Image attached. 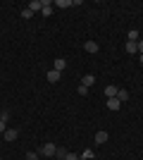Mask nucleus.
<instances>
[{"label": "nucleus", "mask_w": 143, "mask_h": 160, "mask_svg": "<svg viewBox=\"0 0 143 160\" xmlns=\"http://www.w3.org/2000/svg\"><path fill=\"white\" fill-rule=\"evenodd\" d=\"M55 153H57V146L50 143V141H45L41 146V151H38V155H43V158H55Z\"/></svg>", "instance_id": "obj_1"}, {"label": "nucleus", "mask_w": 143, "mask_h": 160, "mask_svg": "<svg viewBox=\"0 0 143 160\" xmlns=\"http://www.w3.org/2000/svg\"><path fill=\"white\" fill-rule=\"evenodd\" d=\"M53 69H55V72H64V69H67V60H64V58H57V60H55L53 62Z\"/></svg>", "instance_id": "obj_2"}, {"label": "nucleus", "mask_w": 143, "mask_h": 160, "mask_svg": "<svg viewBox=\"0 0 143 160\" xmlns=\"http://www.w3.org/2000/svg\"><path fill=\"white\" fill-rule=\"evenodd\" d=\"M98 43H95V41H86V43H83V50H86V53H98Z\"/></svg>", "instance_id": "obj_3"}, {"label": "nucleus", "mask_w": 143, "mask_h": 160, "mask_svg": "<svg viewBox=\"0 0 143 160\" xmlns=\"http://www.w3.org/2000/svg\"><path fill=\"white\" fill-rule=\"evenodd\" d=\"M41 14H43V17H50V14H53V2H50V0H43V10H41Z\"/></svg>", "instance_id": "obj_4"}, {"label": "nucleus", "mask_w": 143, "mask_h": 160, "mask_svg": "<svg viewBox=\"0 0 143 160\" xmlns=\"http://www.w3.org/2000/svg\"><path fill=\"white\" fill-rule=\"evenodd\" d=\"M45 77H48V81H50V84H57V81L62 79V74H60V72H55V69H50Z\"/></svg>", "instance_id": "obj_5"}, {"label": "nucleus", "mask_w": 143, "mask_h": 160, "mask_svg": "<svg viewBox=\"0 0 143 160\" xmlns=\"http://www.w3.org/2000/svg\"><path fill=\"white\" fill-rule=\"evenodd\" d=\"M117 91H119V88H117L115 84H107V86H105V96H107V98H115Z\"/></svg>", "instance_id": "obj_6"}, {"label": "nucleus", "mask_w": 143, "mask_h": 160, "mask_svg": "<svg viewBox=\"0 0 143 160\" xmlns=\"http://www.w3.org/2000/svg\"><path fill=\"white\" fill-rule=\"evenodd\" d=\"M2 136H5V141H14L17 136H19V132H17V129H5Z\"/></svg>", "instance_id": "obj_7"}, {"label": "nucleus", "mask_w": 143, "mask_h": 160, "mask_svg": "<svg viewBox=\"0 0 143 160\" xmlns=\"http://www.w3.org/2000/svg\"><path fill=\"white\" fill-rule=\"evenodd\" d=\"M107 108H110V110H119V108H122L119 98H117V96H115V98H107Z\"/></svg>", "instance_id": "obj_8"}, {"label": "nucleus", "mask_w": 143, "mask_h": 160, "mask_svg": "<svg viewBox=\"0 0 143 160\" xmlns=\"http://www.w3.org/2000/svg\"><path fill=\"white\" fill-rule=\"evenodd\" d=\"M107 139H110L107 132H98V134H95V143H100V146H102V143H107Z\"/></svg>", "instance_id": "obj_9"}, {"label": "nucleus", "mask_w": 143, "mask_h": 160, "mask_svg": "<svg viewBox=\"0 0 143 160\" xmlns=\"http://www.w3.org/2000/svg\"><path fill=\"white\" fill-rule=\"evenodd\" d=\"M81 84H83V86H86V88H88V86H93V84H95V77H93V74H83Z\"/></svg>", "instance_id": "obj_10"}, {"label": "nucleus", "mask_w": 143, "mask_h": 160, "mask_svg": "<svg viewBox=\"0 0 143 160\" xmlns=\"http://www.w3.org/2000/svg\"><path fill=\"white\" fill-rule=\"evenodd\" d=\"M126 53H129V55H136L138 53V46L134 43V41H126Z\"/></svg>", "instance_id": "obj_11"}, {"label": "nucleus", "mask_w": 143, "mask_h": 160, "mask_svg": "<svg viewBox=\"0 0 143 160\" xmlns=\"http://www.w3.org/2000/svg\"><path fill=\"white\" fill-rule=\"evenodd\" d=\"M29 10H31V12H36V10H43V0H31Z\"/></svg>", "instance_id": "obj_12"}, {"label": "nucleus", "mask_w": 143, "mask_h": 160, "mask_svg": "<svg viewBox=\"0 0 143 160\" xmlns=\"http://www.w3.org/2000/svg\"><path fill=\"white\" fill-rule=\"evenodd\" d=\"M117 98H119V103H124V100H129V91H124V88H119V91H117Z\"/></svg>", "instance_id": "obj_13"}, {"label": "nucleus", "mask_w": 143, "mask_h": 160, "mask_svg": "<svg viewBox=\"0 0 143 160\" xmlns=\"http://www.w3.org/2000/svg\"><path fill=\"white\" fill-rule=\"evenodd\" d=\"M81 158H83V160H93V158H95V153L91 151V148H86V151L81 153Z\"/></svg>", "instance_id": "obj_14"}, {"label": "nucleus", "mask_w": 143, "mask_h": 160, "mask_svg": "<svg viewBox=\"0 0 143 160\" xmlns=\"http://www.w3.org/2000/svg\"><path fill=\"white\" fill-rule=\"evenodd\" d=\"M126 41H134V43H138V31H136V29H131V31H129V38H126Z\"/></svg>", "instance_id": "obj_15"}, {"label": "nucleus", "mask_w": 143, "mask_h": 160, "mask_svg": "<svg viewBox=\"0 0 143 160\" xmlns=\"http://www.w3.org/2000/svg\"><path fill=\"white\" fill-rule=\"evenodd\" d=\"M55 5H57V7H72L74 2H72V0H57Z\"/></svg>", "instance_id": "obj_16"}, {"label": "nucleus", "mask_w": 143, "mask_h": 160, "mask_svg": "<svg viewBox=\"0 0 143 160\" xmlns=\"http://www.w3.org/2000/svg\"><path fill=\"white\" fill-rule=\"evenodd\" d=\"M31 17H34V12H31V10H21V19H31Z\"/></svg>", "instance_id": "obj_17"}, {"label": "nucleus", "mask_w": 143, "mask_h": 160, "mask_svg": "<svg viewBox=\"0 0 143 160\" xmlns=\"http://www.w3.org/2000/svg\"><path fill=\"white\" fill-rule=\"evenodd\" d=\"M76 91H79V96H86V93H88V88L83 86V84H79V88H76Z\"/></svg>", "instance_id": "obj_18"}, {"label": "nucleus", "mask_w": 143, "mask_h": 160, "mask_svg": "<svg viewBox=\"0 0 143 160\" xmlns=\"http://www.w3.org/2000/svg\"><path fill=\"white\" fill-rule=\"evenodd\" d=\"M0 120H2V122L10 120V110H2V112H0Z\"/></svg>", "instance_id": "obj_19"}, {"label": "nucleus", "mask_w": 143, "mask_h": 160, "mask_svg": "<svg viewBox=\"0 0 143 160\" xmlns=\"http://www.w3.org/2000/svg\"><path fill=\"white\" fill-rule=\"evenodd\" d=\"M26 160H38V153H34V151H29V153H26Z\"/></svg>", "instance_id": "obj_20"}, {"label": "nucleus", "mask_w": 143, "mask_h": 160, "mask_svg": "<svg viewBox=\"0 0 143 160\" xmlns=\"http://www.w3.org/2000/svg\"><path fill=\"white\" fill-rule=\"evenodd\" d=\"M64 155H67V151H64V148H57V153H55V158H64Z\"/></svg>", "instance_id": "obj_21"}, {"label": "nucleus", "mask_w": 143, "mask_h": 160, "mask_svg": "<svg viewBox=\"0 0 143 160\" xmlns=\"http://www.w3.org/2000/svg\"><path fill=\"white\" fill-rule=\"evenodd\" d=\"M64 160H79V155H76V153H67V155H64Z\"/></svg>", "instance_id": "obj_22"}, {"label": "nucleus", "mask_w": 143, "mask_h": 160, "mask_svg": "<svg viewBox=\"0 0 143 160\" xmlns=\"http://www.w3.org/2000/svg\"><path fill=\"white\" fill-rule=\"evenodd\" d=\"M5 129H7V122L0 120V134H5Z\"/></svg>", "instance_id": "obj_23"}, {"label": "nucleus", "mask_w": 143, "mask_h": 160, "mask_svg": "<svg viewBox=\"0 0 143 160\" xmlns=\"http://www.w3.org/2000/svg\"><path fill=\"white\" fill-rule=\"evenodd\" d=\"M136 46H138V55H143V41H141V38H138V43H136Z\"/></svg>", "instance_id": "obj_24"}, {"label": "nucleus", "mask_w": 143, "mask_h": 160, "mask_svg": "<svg viewBox=\"0 0 143 160\" xmlns=\"http://www.w3.org/2000/svg\"><path fill=\"white\" fill-rule=\"evenodd\" d=\"M138 62H141V65H143V55H138Z\"/></svg>", "instance_id": "obj_25"}, {"label": "nucleus", "mask_w": 143, "mask_h": 160, "mask_svg": "<svg viewBox=\"0 0 143 160\" xmlns=\"http://www.w3.org/2000/svg\"><path fill=\"white\" fill-rule=\"evenodd\" d=\"M53 160H64V158H53Z\"/></svg>", "instance_id": "obj_26"}]
</instances>
